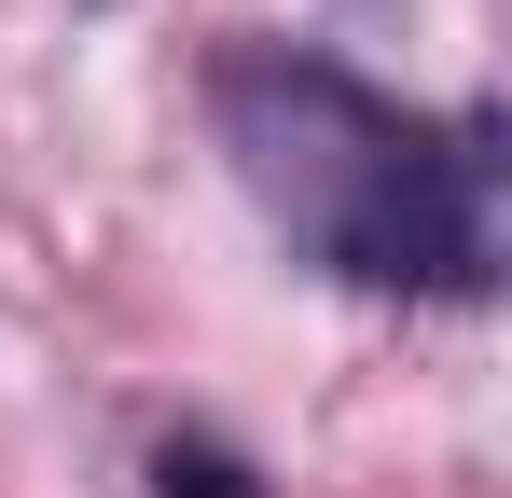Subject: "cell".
Masks as SVG:
<instances>
[{
    "mask_svg": "<svg viewBox=\"0 0 512 498\" xmlns=\"http://www.w3.org/2000/svg\"><path fill=\"white\" fill-rule=\"evenodd\" d=\"M222 125L250 180L374 291H471L485 277V208H471V153H429L388 97H360L319 56H236L222 70Z\"/></svg>",
    "mask_w": 512,
    "mask_h": 498,
    "instance_id": "1",
    "label": "cell"
},
{
    "mask_svg": "<svg viewBox=\"0 0 512 498\" xmlns=\"http://www.w3.org/2000/svg\"><path fill=\"white\" fill-rule=\"evenodd\" d=\"M153 485H167V498H250V471H236V457H208V443H167V457H153Z\"/></svg>",
    "mask_w": 512,
    "mask_h": 498,
    "instance_id": "2",
    "label": "cell"
}]
</instances>
